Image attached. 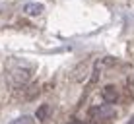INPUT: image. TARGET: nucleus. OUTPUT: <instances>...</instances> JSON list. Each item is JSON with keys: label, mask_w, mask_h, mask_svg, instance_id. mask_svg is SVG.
Masks as SVG:
<instances>
[{"label": "nucleus", "mask_w": 134, "mask_h": 124, "mask_svg": "<svg viewBox=\"0 0 134 124\" xmlns=\"http://www.w3.org/2000/svg\"><path fill=\"white\" fill-rule=\"evenodd\" d=\"M31 72H33V66L24 58H10L6 62V74L14 84H25L31 78Z\"/></svg>", "instance_id": "nucleus-1"}, {"label": "nucleus", "mask_w": 134, "mask_h": 124, "mask_svg": "<svg viewBox=\"0 0 134 124\" xmlns=\"http://www.w3.org/2000/svg\"><path fill=\"white\" fill-rule=\"evenodd\" d=\"M115 114L113 111V107L107 103V105H97V107H91L90 109V118H93V120H97V122H103V120H107V118H111Z\"/></svg>", "instance_id": "nucleus-2"}, {"label": "nucleus", "mask_w": 134, "mask_h": 124, "mask_svg": "<svg viewBox=\"0 0 134 124\" xmlns=\"http://www.w3.org/2000/svg\"><path fill=\"white\" fill-rule=\"evenodd\" d=\"M43 12H45V4H41V2H27L24 6V14L29 17H37Z\"/></svg>", "instance_id": "nucleus-3"}, {"label": "nucleus", "mask_w": 134, "mask_h": 124, "mask_svg": "<svg viewBox=\"0 0 134 124\" xmlns=\"http://www.w3.org/2000/svg\"><path fill=\"white\" fill-rule=\"evenodd\" d=\"M10 124H35V118L33 116H27V114H21V116L10 120Z\"/></svg>", "instance_id": "nucleus-4"}, {"label": "nucleus", "mask_w": 134, "mask_h": 124, "mask_svg": "<svg viewBox=\"0 0 134 124\" xmlns=\"http://www.w3.org/2000/svg\"><path fill=\"white\" fill-rule=\"evenodd\" d=\"M105 99H107V103H113V101L117 99V91H115V87H105Z\"/></svg>", "instance_id": "nucleus-5"}, {"label": "nucleus", "mask_w": 134, "mask_h": 124, "mask_svg": "<svg viewBox=\"0 0 134 124\" xmlns=\"http://www.w3.org/2000/svg\"><path fill=\"white\" fill-rule=\"evenodd\" d=\"M70 124H84V122H80V120H72Z\"/></svg>", "instance_id": "nucleus-6"}]
</instances>
